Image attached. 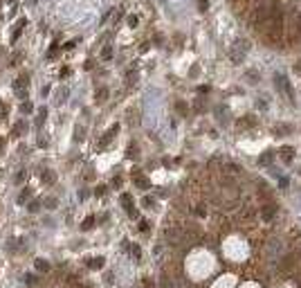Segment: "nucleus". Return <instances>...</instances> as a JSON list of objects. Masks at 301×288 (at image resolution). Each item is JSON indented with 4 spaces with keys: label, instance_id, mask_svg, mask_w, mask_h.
<instances>
[{
    "label": "nucleus",
    "instance_id": "nucleus-1",
    "mask_svg": "<svg viewBox=\"0 0 301 288\" xmlns=\"http://www.w3.org/2000/svg\"><path fill=\"white\" fill-rule=\"evenodd\" d=\"M45 182H47V185L54 182V173H52V171H45Z\"/></svg>",
    "mask_w": 301,
    "mask_h": 288
},
{
    "label": "nucleus",
    "instance_id": "nucleus-2",
    "mask_svg": "<svg viewBox=\"0 0 301 288\" xmlns=\"http://www.w3.org/2000/svg\"><path fill=\"white\" fill-rule=\"evenodd\" d=\"M23 113H32V104H29V102L23 104Z\"/></svg>",
    "mask_w": 301,
    "mask_h": 288
},
{
    "label": "nucleus",
    "instance_id": "nucleus-3",
    "mask_svg": "<svg viewBox=\"0 0 301 288\" xmlns=\"http://www.w3.org/2000/svg\"><path fill=\"white\" fill-rule=\"evenodd\" d=\"M45 207H50V209H54V207H56V200H45Z\"/></svg>",
    "mask_w": 301,
    "mask_h": 288
}]
</instances>
